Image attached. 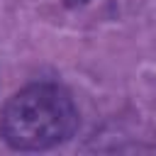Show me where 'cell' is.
Here are the masks:
<instances>
[{"label":"cell","mask_w":156,"mask_h":156,"mask_svg":"<svg viewBox=\"0 0 156 156\" xmlns=\"http://www.w3.org/2000/svg\"><path fill=\"white\" fill-rule=\"evenodd\" d=\"M78 127L73 98L56 83H32L2 107L0 136L17 151H44L63 144Z\"/></svg>","instance_id":"6da1fadb"}]
</instances>
